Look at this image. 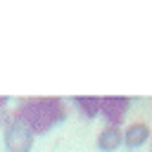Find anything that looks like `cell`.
I'll return each mask as SVG.
<instances>
[{
	"mask_svg": "<svg viewBox=\"0 0 152 152\" xmlns=\"http://www.w3.org/2000/svg\"><path fill=\"white\" fill-rule=\"evenodd\" d=\"M19 124H24L33 135H43L57 124L66 119V107L57 97H33V100H21L17 112L12 114Z\"/></svg>",
	"mask_w": 152,
	"mask_h": 152,
	"instance_id": "6da1fadb",
	"label": "cell"
},
{
	"mask_svg": "<svg viewBox=\"0 0 152 152\" xmlns=\"http://www.w3.org/2000/svg\"><path fill=\"white\" fill-rule=\"evenodd\" d=\"M33 140H36V135L24 124H19L17 119H7L5 121L2 142H5L7 152H31L33 150Z\"/></svg>",
	"mask_w": 152,
	"mask_h": 152,
	"instance_id": "7a4b0ae2",
	"label": "cell"
},
{
	"mask_svg": "<svg viewBox=\"0 0 152 152\" xmlns=\"http://www.w3.org/2000/svg\"><path fill=\"white\" fill-rule=\"evenodd\" d=\"M128 97H100V116H104L109 126H121L128 114Z\"/></svg>",
	"mask_w": 152,
	"mask_h": 152,
	"instance_id": "3957f363",
	"label": "cell"
},
{
	"mask_svg": "<svg viewBox=\"0 0 152 152\" xmlns=\"http://www.w3.org/2000/svg\"><path fill=\"white\" fill-rule=\"evenodd\" d=\"M95 145H97L100 152H116V150L124 145V128H121V126H109V124H104V128L97 133Z\"/></svg>",
	"mask_w": 152,
	"mask_h": 152,
	"instance_id": "277c9868",
	"label": "cell"
},
{
	"mask_svg": "<svg viewBox=\"0 0 152 152\" xmlns=\"http://www.w3.org/2000/svg\"><path fill=\"white\" fill-rule=\"evenodd\" d=\"M150 135H152V131L145 121H133L124 128V145L128 150H138L150 140Z\"/></svg>",
	"mask_w": 152,
	"mask_h": 152,
	"instance_id": "5b68a950",
	"label": "cell"
},
{
	"mask_svg": "<svg viewBox=\"0 0 152 152\" xmlns=\"http://www.w3.org/2000/svg\"><path fill=\"white\" fill-rule=\"evenodd\" d=\"M74 104L81 109V114L86 119H93L100 114V97H76Z\"/></svg>",
	"mask_w": 152,
	"mask_h": 152,
	"instance_id": "8992f818",
	"label": "cell"
},
{
	"mask_svg": "<svg viewBox=\"0 0 152 152\" xmlns=\"http://www.w3.org/2000/svg\"><path fill=\"white\" fill-rule=\"evenodd\" d=\"M0 126H2V121H0Z\"/></svg>",
	"mask_w": 152,
	"mask_h": 152,
	"instance_id": "52a82bcc",
	"label": "cell"
}]
</instances>
